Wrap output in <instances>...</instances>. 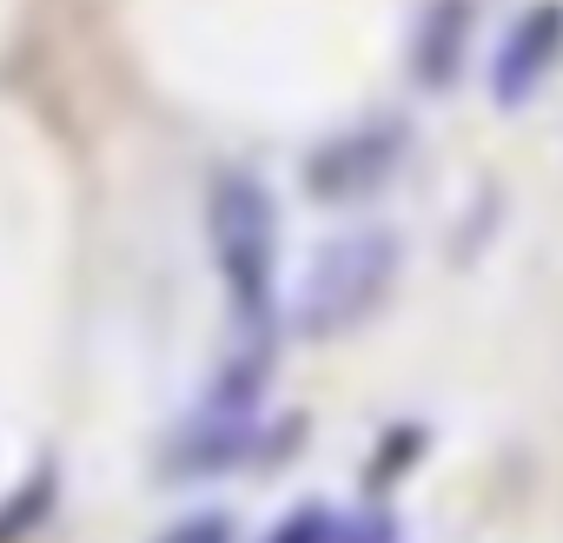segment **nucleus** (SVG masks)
Here are the masks:
<instances>
[{"mask_svg":"<svg viewBox=\"0 0 563 543\" xmlns=\"http://www.w3.org/2000/svg\"><path fill=\"white\" fill-rule=\"evenodd\" d=\"M206 245H212L239 339L272 345L278 332V199L265 192L258 173H212Z\"/></svg>","mask_w":563,"mask_h":543,"instance_id":"obj_1","label":"nucleus"},{"mask_svg":"<svg viewBox=\"0 0 563 543\" xmlns=\"http://www.w3.org/2000/svg\"><path fill=\"white\" fill-rule=\"evenodd\" d=\"M398 265H405V239L391 225H358L339 232L312 252L299 299H292V332L306 345H332L345 332H358L398 286Z\"/></svg>","mask_w":563,"mask_h":543,"instance_id":"obj_2","label":"nucleus"},{"mask_svg":"<svg viewBox=\"0 0 563 543\" xmlns=\"http://www.w3.org/2000/svg\"><path fill=\"white\" fill-rule=\"evenodd\" d=\"M405 146H411V126L391 120V113H385V120H365V126H345V133H332V140L306 159V192H312L319 206H352V199L378 192V186L398 173Z\"/></svg>","mask_w":563,"mask_h":543,"instance_id":"obj_3","label":"nucleus"},{"mask_svg":"<svg viewBox=\"0 0 563 543\" xmlns=\"http://www.w3.org/2000/svg\"><path fill=\"white\" fill-rule=\"evenodd\" d=\"M556 60H563V8L556 0H537V8H523L504 27V41L490 54V100L497 107L537 100V87L556 74Z\"/></svg>","mask_w":563,"mask_h":543,"instance_id":"obj_4","label":"nucleus"},{"mask_svg":"<svg viewBox=\"0 0 563 543\" xmlns=\"http://www.w3.org/2000/svg\"><path fill=\"white\" fill-rule=\"evenodd\" d=\"M252 418H232V411H199V424L192 431H179V444L166 451V470L173 477H212V470H232V464H245L252 457Z\"/></svg>","mask_w":563,"mask_h":543,"instance_id":"obj_5","label":"nucleus"},{"mask_svg":"<svg viewBox=\"0 0 563 543\" xmlns=\"http://www.w3.org/2000/svg\"><path fill=\"white\" fill-rule=\"evenodd\" d=\"M464 47H471V0H431L424 8V27H418V47H411V67L431 93H444L464 67Z\"/></svg>","mask_w":563,"mask_h":543,"instance_id":"obj_6","label":"nucleus"},{"mask_svg":"<svg viewBox=\"0 0 563 543\" xmlns=\"http://www.w3.org/2000/svg\"><path fill=\"white\" fill-rule=\"evenodd\" d=\"M47 510H54V464H41V470L8 497V503H0V543H21Z\"/></svg>","mask_w":563,"mask_h":543,"instance_id":"obj_7","label":"nucleus"},{"mask_svg":"<svg viewBox=\"0 0 563 543\" xmlns=\"http://www.w3.org/2000/svg\"><path fill=\"white\" fill-rule=\"evenodd\" d=\"M265 543H339V517L325 503H299L265 530Z\"/></svg>","mask_w":563,"mask_h":543,"instance_id":"obj_8","label":"nucleus"},{"mask_svg":"<svg viewBox=\"0 0 563 543\" xmlns=\"http://www.w3.org/2000/svg\"><path fill=\"white\" fill-rule=\"evenodd\" d=\"M153 543H239V523H232L225 510H192V517H179L173 530H159Z\"/></svg>","mask_w":563,"mask_h":543,"instance_id":"obj_9","label":"nucleus"},{"mask_svg":"<svg viewBox=\"0 0 563 543\" xmlns=\"http://www.w3.org/2000/svg\"><path fill=\"white\" fill-rule=\"evenodd\" d=\"M339 543H398V517L391 510H358L352 523H339Z\"/></svg>","mask_w":563,"mask_h":543,"instance_id":"obj_10","label":"nucleus"}]
</instances>
